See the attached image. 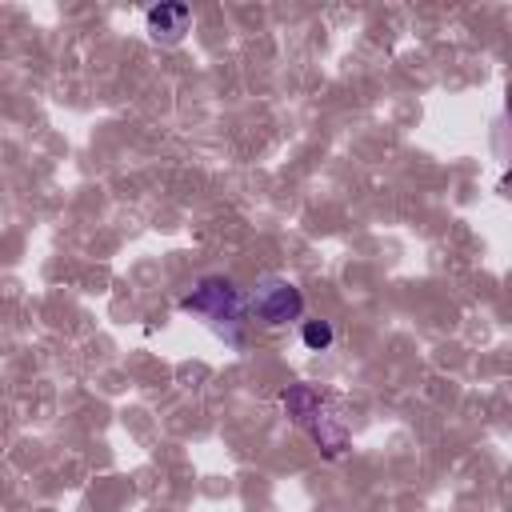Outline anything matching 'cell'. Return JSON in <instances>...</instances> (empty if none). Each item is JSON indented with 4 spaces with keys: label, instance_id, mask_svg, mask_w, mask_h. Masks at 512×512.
Listing matches in <instances>:
<instances>
[{
    "label": "cell",
    "instance_id": "6da1fadb",
    "mask_svg": "<svg viewBox=\"0 0 512 512\" xmlns=\"http://www.w3.org/2000/svg\"><path fill=\"white\" fill-rule=\"evenodd\" d=\"M184 312L200 316L216 336H224L228 344L244 340V324H248V296L228 280V276H204L184 300Z\"/></svg>",
    "mask_w": 512,
    "mask_h": 512
},
{
    "label": "cell",
    "instance_id": "7a4b0ae2",
    "mask_svg": "<svg viewBox=\"0 0 512 512\" xmlns=\"http://www.w3.org/2000/svg\"><path fill=\"white\" fill-rule=\"evenodd\" d=\"M284 408H288V416H292L296 424H304V428L312 432V440L320 444L324 456H340V452H344V444H348L344 416H336L332 404H328L316 388L292 384V388L284 392Z\"/></svg>",
    "mask_w": 512,
    "mask_h": 512
},
{
    "label": "cell",
    "instance_id": "3957f363",
    "mask_svg": "<svg viewBox=\"0 0 512 512\" xmlns=\"http://www.w3.org/2000/svg\"><path fill=\"white\" fill-rule=\"evenodd\" d=\"M248 312H252L260 324H268V328H284V324L300 320V312H304V292H300L292 280H280V276L260 280L256 292L248 296Z\"/></svg>",
    "mask_w": 512,
    "mask_h": 512
},
{
    "label": "cell",
    "instance_id": "277c9868",
    "mask_svg": "<svg viewBox=\"0 0 512 512\" xmlns=\"http://www.w3.org/2000/svg\"><path fill=\"white\" fill-rule=\"evenodd\" d=\"M188 24H192V8L180 4V0L156 4V8H148V16H144V28H148V36H152L156 44H180L184 32H188Z\"/></svg>",
    "mask_w": 512,
    "mask_h": 512
},
{
    "label": "cell",
    "instance_id": "5b68a950",
    "mask_svg": "<svg viewBox=\"0 0 512 512\" xmlns=\"http://www.w3.org/2000/svg\"><path fill=\"white\" fill-rule=\"evenodd\" d=\"M300 340H304L308 352H324L332 344V324L328 320H308L304 332H300Z\"/></svg>",
    "mask_w": 512,
    "mask_h": 512
}]
</instances>
